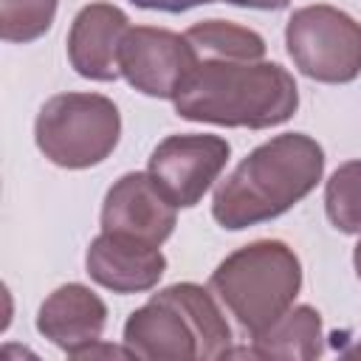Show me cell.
<instances>
[{
    "mask_svg": "<svg viewBox=\"0 0 361 361\" xmlns=\"http://www.w3.org/2000/svg\"><path fill=\"white\" fill-rule=\"evenodd\" d=\"M324 175V149L307 133H282L254 147L212 197V217L226 231H243L282 217L305 200Z\"/></svg>",
    "mask_w": 361,
    "mask_h": 361,
    "instance_id": "1",
    "label": "cell"
},
{
    "mask_svg": "<svg viewBox=\"0 0 361 361\" xmlns=\"http://www.w3.org/2000/svg\"><path fill=\"white\" fill-rule=\"evenodd\" d=\"M299 87L288 68L265 59H200L175 99L186 121L268 130L293 118Z\"/></svg>",
    "mask_w": 361,
    "mask_h": 361,
    "instance_id": "2",
    "label": "cell"
},
{
    "mask_svg": "<svg viewBox=\"0 0 361 361\" xmlns=\"http://www.w3.org/2000/svg\"><path fill=\"white\" fill-rule=\"evenodd\" d=\"M121 341L135 358L212 361L231 355L226 313L197 282H175L152 293L127 316Z\"/></svg>",
    "mask_w": 361,
    "mask_h": 361,
    "instance_id": "3",
    "label": "cell"
},
{
    "mask_svg": "<svg viewBox=\"0 0 361 361\" xmlns=\"http://www.w3.org/2000/svg\"><path fill=\"white\" fill-rule=\"evenodd\" d=\"M209 288L240 330L254 338L293 307L302 290V262L282 240H254L212 271Z\"/></svg>",
    "mask_w": 361,
    "mask_h": 361,
    "instance_id": "4",
    "label": "cell"
},
{
    "mask_svg": "<svg viewBox=\"0 0 361 361\" xmlns=\"http://www.w3.org/2000/svg\"><path fill=\"white\" fill-rule=\"evenodd\" d=\"M121 138V113L102 93H56L34 121L39 152L62 169H90L113 155Z\"/></svg>",
    "mask_w": 361,
    "mask_h": 361,
    "instance_id": "5",
    "label": "cell"
},
{
    "mask_svg": "<svg viewBox=\"0 0 361 361\" xmlns=\"http://www.w3.org/2000/svg\"><path fill=\"white\" fill-rule=\"evenodd\" d=\"M285 45L299 73L313 82L347 85L361 76V23L336 6L296 8L285 25Z\"/></svg>",
    "mask_w": 361,
    "mask_h": 361,
    "instance_id": "6",
    "label": "cell"
},
{
    "mask_svg": "<svg viewBox=\"0 0 361 361\" xmlns=\"http://www.w3.org/2000/svg\"><path fill=\"white\" fill-rule=\"evenodd\" d=\"M197 62L200 56L186 34L155 25H130L118 48L121 76L130 82V87L152 99L175 102Z\"/></svg>",
    "mask_w": 361,
    "mask_h": 361,
    "instance_id": "7",
    "label": "cell"
},
{
    "mask_svg": "<svg viewBox=\"0 0 361 361\" xmlns=\"http://www.w3.org/2000/svg\"><path fill=\"white\" fill-rule=\"evenodd\" d=\"M228 155L231 147L223 135L178 133L158 141V147L149 152L147 172L178 209H192L214 186L228 164Z\"/></svg>",
    "mask_w": 361,
    "mask_h": 361,
    "instance_id": "8",
    "label": "cell"
},
{
    "mask_svg": "<svg viewBox=\"0 0 361 361\" xmlns=\"http://www.w3.org/2000/svg\"><path fill=\"white\" fill-rule=\"evenodd\" d=\"M175 226L178 206L164 195L149 172H127L104 195L102 231L164 245L172 237Z\"/></svg>",
    "mask_w": 361,
    "mask_h": 361,
    "instance_id": "9",
    "label": "cell"
},
{
    "mask_svg": "<svg viewBox=\"0 0 361 361\" xmlns=\"http://www.w3.org/2000/svg\"><path fill=\"white\" fill-rule=\"evenodd\" d=\"M85 271L96 285L113 293H144L161 282L166 257L161 254V245L102 231L87 245Z\"/></svg>",
    "mask_w": 361,
    "mask_h": 361,
    "instance_id": "10",
    "label": "cell"
},
{
    "mask_svg": "<svg viewBox=\"0 0 361 361\" xmlns=\"http://www.w3.org/2000/svg\"><path fill=\"white\" fill-rule=\"evenodd\" d=\"M130 31V17L113 3H87L68 31V62L90 82H116L121 76L118 48Z\"/></svg>",
    "mask_w": 361,
    "mask_h": 361,
    "instance_id": "11",
    "label": "cell"
},
{
    "mask_svg": "<svg viewBox=\"0 0 361 361\" xmlns=\"http://www.w3.org/2000/svg\"><path fill=\"white\" fill-rule=\"evenodd\" d=\"M107 327V305L104 299L82 282L59 285L45 296L37 310V330L54 347L79 358L87 347L102 341Z\"/></svg>",
    "mask_w": 361,
    "mask_h": 361,
    "instance_id": "12",
    "label": "cell"
},
{
    "mask_svg": "<svg viewBox=\"0 0 361 361\" xmlns=\"http://www.w3.org/2000/svg\"><path fill=\"white\" fill-rule=\"evenodd\" d=\"M251 355L257 358H288V361H313L324 353L322 313L313 305H293L282 313L268 330L251 338Z\"/></svg>",
    "mask_w": 361,
    "mask_h": 361,
    "instance_id": "13",
    "label": "cell"
},
{
    "mask_svg": "<svg viewBox=\"0 0 361 361\" xmlns=\"http://www.w3.org/2000/svg\"><path fill=\"white\" fill-rule=\"evenodd\" d=\"M186 39L200 59H265V39L254 28L231 20H200L186 28Z\"/></svg>",
    "mask_w": 361,
    "mask_h": 361,
    "instance_id": "14",
    "label": "cell"
},
{
    "mask_svg": "<svg viewBox=\"0 0 361 361\" xmlns=\"http://www.w3.org/2000/svg\"><path fill=\"white\" fill-rule=\"evenodd\" d=\"M324 212L336 231L361 234V158L333 169L324 183Z\"/></svg>",
    "mask_w": 361,
    "mask_h": 361,
    "instance_id": "15",
    "label": "cell"
},
{
    "mask_svg": "<svg viewBox=\"0 0 361 361\" xmlns=\"http://www.w3.org/2000/svg\"><path fill=\"white\" fill-rule=\"evenodd\" d=\"M59 0H0V37L6 42H34L51 31Z\"/></svg>",
    "mask_w": 361,
    "mask_h": 361,
    "instance_id": "16",
    "label": "cell"
},
{
    "mask_svg": "<svg viewBox=\"0 0 361 361\" xmlns=\"http://www.w3.org/2000/svg\"><path fill=\"white\" fill-rule=\"evenodd\" d=\"M135 8H147V11H166V14H180V11H189V8H197V6H206V3H214V0H130Z\"/></svg>",
    "mask_w": 361,
    "mask_h": 361,
    "instance_id": "17",
    "label": "cell"
},
{
    "mask_svg": "<svg viewBox=\"0 0 361 361\" xmlns=\"http://www.w3.org/2000/svg\"><path fill=\"white\" fill-rule=\"evenodd\" d=\"M231 6H240V8H259V11H279L285 8L290 0H226Z\"/></svg>",
    "mask_w": 361,
    "mask_h": 361,
    "instance_id": "18",
    "label": "cell"
},
{
    "mask_svg": "<svg viewBox=\"0 0 361 361\" xmlns=\"http://www.w3.org/2000/svg\"><path fill=\"white\" fill-rule=\"evenodd\" d=\"M353 268H355V274H358V279H361V237H358V243H355V248H353Z\"/></svg>",
    "mask_w": 361,
    "mask_h": 361,
    "instance_id": "19",
    "label": "cell"
}]
</instances>
